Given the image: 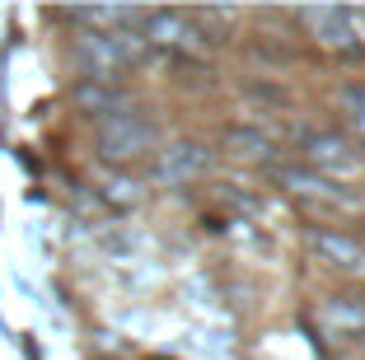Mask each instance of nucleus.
<instances>
[{
  "label": "nucleus",
  "instance_id": "obj_1",
  "mask_svg": "<svg viewBox=\"0 0 365 360\" xmlns=\"http://www.w3.org/2000/svg\"><path fill=\"white\" fill-rule=\"evenodd\" d=\"M150 122L140 113H108V122L98 127V150H103L108 159H131L140 155V150L150 145Z\"/></svg>",
  "mask_w": 365,
  "mask_h": 360
},
{
  "label": "nucleus",
  "instance_id": "obj_2",
  "mask_svg": "<svg viewBox=\"0 0 365 360\" xmlns=\"http://www.w3.org/2000/svg\"><path fill=\"white\" fill-rule=\"evenodd\" d=\"M131 52H136L131 33H85L80 38V61L94 71V80H108L113 71H122Z\"/></svg>",
  "mask_w": 365,
  "mask_h": 360
}]
</instances>
